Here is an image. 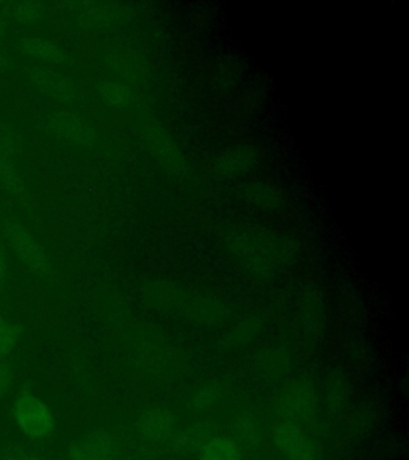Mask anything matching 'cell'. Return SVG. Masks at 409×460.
Segmentation results:
<instances>
[{
  "instance_id": "obj_17",
  "label": "cell",
  "mask_w": 409,
  "mask_h": 460,
  "mask_svg": "<svg viewBox=\"0 0 409 460\" xmlns=\"http://www.w3.org/2000/svg\"><path fill=\"white\" fill-rule=\"evenodd\" d=\"M14 374L13 367L7 359H0V400L10 395L13 387Z\"/></svg>"
},
{
  "instance_id": "obj_11",
  "label": "cell",
  "mask_w": 409,
  "mask_h": 460,
  "mask_svg": "<svg viewBox=\"0 0 409 460\" xmlns=\"http://www.w3.org/2000/svg\"><path fill=\"white\" fill-rule=\"evenodd\" d=\"M280 408L288 420L298 422L299 419L309 416L314 411V398L307 392V388H291L287 395L281 396Z\"/></svg>"
},
{
  "instance_id": "obj_7",
  "label": "cell",
  "mask_w": 409,
  "mask_h": 460,
  "mask_svg": "<svg viewBox=\"0 0 409 460\" xmlns=\"http://www.w3.org/2000/svg\"><path fill=\"white\" fill-rule=\"evenodd\" d=\"M29 82L37 92L63 102H71L77 96L76 85L61 72L49 67H32L28 71Z\"/></svg>"
},
{
  "instance_id": "obj_19",
  "label": "cell",
  "mask_w": 409,
  "mask_h": 460,
  "mask_svg": "<svg viewBox=\"0 0 409 460\" xmlns=\"http://www.w3.org/2000/svg\"><path fill=\"white\" fill-rule=\"evenodd\" d=\"M2 460H47L37 456L34 453H29L26 449H8L7 453L4 454Z\"/></svg>"
},
{
  "instance_id": "obj_4",
  "label": "cell",
  "mask_w": 409,
  "mask_h": 460,
  "mask_svg": "<svg viewBox=\"0 0 409 460\" xmlns=\"http://www.w3.org/2000/svg\"><path fill=\"white\" fill-rule=\"evenodd\" d=\"M0 186L20 200H28V187L16 170L12 131L0 125Z\"/></svg>"
},
{
  "instance_id": "obj_13",
  "label": "cell",
  "mask_w": 409,
  "mask_h": 460,
  "mask_svg": "<svg viewBox=\"0 0 409 460\" xmlns=\"http://www.w3.org/2000/svg\"><path fill=\"white\" fill-rule=\"evenodd\" d=\"M22 336V324L0 309V359H7L10 353L20 344Z\"/></svg>"
},
{
  "instance_id": "obj_2",
  "label": "cell",
  "mask_w": 409,
  "mask_h": 460,
  "mask_svg": "<svg viewBox=\"0 0 409 460\" xmlns=\"http://www.w3.org/2000/svg\"><path fill=\"white\" fill-rule=\"evenodd\" d=\"M4 244L22 261L29 270L39 277H47L51 272L50 259L40 243L24 226L16 221H5L0 227Z\"/></svg>"
},
{
  "instance_id": "obj_8",
  "label": "cell",
  "mask_w": 409,
  "mask_h": 460,
  "mask_svg": "<svg viewBox=\"0 0 409 460\" xmlns=\"http://www.w3.org/2000/svg\"><path fill=\"white\" fill-rule=\"evenodd\" d=\"M137 430L141 437L156 443L168 441L176 430V419L164 408L146 410L138 416Z\"/></svg>"
},
{
  "instance_id": "obj_16",
  "label": "cell",
  "mask_w": 409,
  "mask_h": 460,
  "mask_svg": "<svg viewBox=\"0 0 409 460\" xmlns=\"http://www.w3.org/2000/svg\"><path fill=\"white\" fill-rule=\"evenodd\" d=\"M100 94L102 101L109 106H122L131 98L129 86L119 82H106L100 86Z\"/></svg>"
},
{
  "instance_id": "obj_10",
  "label": "cell",
  "mask_w": 409,
  "mask_h": 460,
  "mask_svg": "<svg viewBox=\"0 0 409 460\" xmlns=\"http://www.w3.org/2000/svg\"><path fill=\"white\" fill-rule=\"evenodd\" d=\"M16 45L24 55H28L40 63L63 65L66 61L65 51L50 40H45L42 37H22Z\"/></svg>"
},
{
  "instance_id": "obj_18",
  "label": "cell",
  "mask_w": 409,
  "mask_h": 460,
  "mask_svg": "<svg viewBox=\"0 0 409 460\" xmlns=\"http://www.w3.org/2000/svg\"><path fill=\"white\" fill-rule=\"evenodd\" d=\"M216 400H218V390L213 387H205L195 394L192 402L197 410L207 411L215 404Z\"/></svg>"
},
{
  "instance_id": "obj_1",
  "label": "cell",
  "mask_w": 409,
  "mask_h": 460,
  "mask_svg": "<svg viewBox=\"0 0 409 460\" xmlns=\"http://www.w3.org/2000/svg\"><path fill=\"white\" fill-rule=\"evenodd\" d=\"M12 419L16 429L32 441L50 438L57 429V419L50 406L29 390H22L14 396Z\"/></svg>"
},
{
  "instance_id": "obj_23",
  "label": "cell",
  "mask_w": 409,
  "mask_h": 460,
  "mask_svg": "<svg viewBox=\"0 0 409 460\" xmlns=\"http://www.w3.org/2000/svg\"><path fill=\"white\" fill-rule=\"evenodd\" d=\"M98 460H117L115 457H106V459H98Z\"/></svg>"
},
{
  "instance_id": "obj_22",
  "label": "cell",
  "mask_w": 409,
  "mask_h": 460,
  "mask_svg": "<svg viewBox=\"0 0 409 460\" xmlns=\"http://www.w3.org/2000/svg\"><path fill=\"white\" fill-rule=\"evenodd\" d=\"M8 22L0 14V40H2V37L5 36V32H7Z\"/></svg>"
},
{
  "instance_id": "obj_5",
  "label": "cell",
  "mask_w": 409,
  "mask_h": 460,
  "mask_svg": "<svg viewBox=\"0 0 409 460\" xmlns=\"http://www.w3.org/2000/svg\"><path fill=\"white\" fill-rule=\"evenodd\" d=\"M120 443L109 431H93L69 445V457L72 460H98L115 457Z\"/></svg>"
},
{
  "instance_id": "obj_15",
  "label": "cell",
  "mask_w": 409,
  "mask_h": 460,
  "mask_svg": "<svg viewBox=\"0 0 409 460\" xmlns=\"http://www.w3.org/2000/svg\"><path fill=\"white\" fill-rule=\"evenodd\" d=\"M43 10L37 2H18V4H7L2 10V16L8 22L13 20L22 24H34L42 18Z\"/></svg>"
},
{
  "instance_id": "obj_14",
  "label": "cell",
  "mask_w": 409,
  "mask_h": 460,
  "mask_svg": "<svg viewBox=\"0 0 409 460\" xmlns=\"http://www.w3.org/2000/svg\"><path fill=\"white\" fill-rule=\"evenodd\" d=\"M234 437L232 439L237 443L240 447H253L259 443L261 439V424L258 417L252 414H245L238 417L236 424L232 427Z\"/></svg>"
},
{
  "instance_id": "obj_21",
  "label": "cell",
  "mask_w": 409,
  "mask_h": 460,
  "mask_svg": "<svg viewBox=\"0 0 409 460\" xmlns=\"http://www.w3.org/2000/svg\"><path fill=\"white\" fill-rule=\"evenodd\" d=\"M8 66H10V58L0 50V72L7 71Z\"/></svg>"
},
{
  "instance_id": "obj_20",
  "label": "cell",
  "mask_w": 409,
  "mask_h": 460,
  "mask_svg": "<svg viewBox=\"0 0 409 460\" xmlns=\"http://www.w3.org/2000/svg\"><path fill=\"white\" fill-rule=\"evenodd\" d=\"M8 281V256L4 242H0V289L7 285Z\"/></svg>"
},
{
  "instance_id": "obj_6",
  "label": "cell",
  "mask_w": 409,
  "mask_h": 460,
  "mask_svg": "<svg viewBox=\"0 0 409 460\" xmlns=\"http://www.w3.org/2000/svg\"><path fill=\"white\" fill-rule=\"evenodd\" d=\"M50 129L57 137L79 146H92L96 143V131L72 111H59L50 117Z\"/></svg>"
},
{
  "instance_id": "obj_3",
  "label": "cell",
  "mask_w": 409,
  "mask_h": 460,
  "mask_svg": "<svg viewBox=\"0 0 409 460\" xmlns=\"http://www.w3.org/2000/svg\"><path fill=\"white\" fill-rule=\"evenodd\" d=\"M273 443L288 460H314L316 446L302 431L301 425L285 420L273 429Z\"/></svg>"
},
{
  "instance_id": "obj_12",
  "label": "cell",
  "mask_w": 409,
  "mask_h": 460,
  "mask_svg": "<svg viewBox=\"0 0 409 460\" xmlns=\"http://www.w3.org/2000/svg\"><path fill=\"white\" fill-rule=\"evenodd\" d=\"M200 460H242V447L227 437H215L201 449Z\"/></svg>"
},
{
  "instance_id": "obj_9",
  "label": "cell",
  "mask_w": 409,
  "mask_h": 460,
  "mask_svg": "<svg viewBox=\"0 0 409 460\" xmlns=\"http://www.w3.org/2000/svg\"><path fill=\"white\" fill-rule=\"evenodd\" d=\"M215 437V429L211 425L195 424L174 430L168 443L178 453H200L209 439Z\"/></svg>"
}]
</instances>
